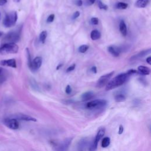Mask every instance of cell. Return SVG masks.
Here are the masks:
<instances>
[{"label": "cell", "instance_id": "obj_1", "mask_svg": "<svg viewBox=\"0 0 151 151\" xmlns=\"http://www.w3.org/2000/svg\"><path fill=\"white\" fill-rule=\"evenodd\" d=\"M129 76L127 73H121L117 75L107 83L106 86V90L108 91L122 86L128 80Z\"/></svg>", "mask_w": 151, "mask_h": 151}, {"label": "cell", "instance_id": "obj_2", "mask_svg": "<svg viewBox=\"0 0 151 151\" xmlns=\"http://www.w3.org/2000/svg\"><path fill=\"white\" fill-rule=\"evenodd\" d=\"M107 104L106 100L104 99H96L89 102L86 105V107L89 110H100L105 108Z\"/></svg>", "mask_w": 151, "mask_h": 151}, {"label": "cell", "instance_id": "obj_3", "mask_svg": "<svg viewBox=\"0 0 151 151\" xmlns=\"http://www.w3.org/2000/svg\"><path fill=\"white\" fill-rule=\"evenodd\" d=\"M18 46L16 44V43H4L0 47V54H15L18 52Z\"/></svg>", "mask_w": 151, "mask_h": 151}, {"label": "cell", "instance_id": "obj_4", "mask_svg": "<svg viewBox=\"0 0 151 151\" xmlns=\"http://www.w3.org/2000/svg\"><path fill=\"white\" fill-rule=\"evenodd\" d=\"M17 18H18V15L17 12L15 11L10 12L6 14L4 19L3 24L5 27L7 28L11 27L15 24L17 21Z\"/></svg>", "mask_w": 151, "mask_h": 151}, {"label": "cell", "instance_id": "obj_5", "mask_svg": "<svg viewBox=\"0 0 151 151\" xmlns=\"http://www.w3.org/2000/svg\"><path fill=\"white\" fill-rule=\"evenodd\" d=\"M20 38V34L18 32L11 31L9 32L3 38L4 43H15L19 41Z\"/></svg>", "mask_w": 151, "mask_h": 151}, {"label": "cell", "instance_id": "obj_6", "mask_svg": "<svg viewBox=\"0 0 151 151\" xmlns=\"http://www.w3.org/2000/svg\"><path fill=\"white\" fill-rule=\"evenodd\" d=\"M113 74H114V72H112L100 77L97 80L96 83V87L98 88L103 87L110 81Z\"/></svg>", "mask_w": 151, "mask_h": 151}, {"label": "cell", "instance_id": "obj_7", "mask_svg": "<svg viewBox=\"0 0 151 151\" xmlns=\"http://www.w3.org/2000/svg\"><path fill=\"white\" fill-rule=\"evenodd\" d=\"M105 134V129L104 128H100L98 130L95 139L93 140V142L91 144V145H90V148H91L92 151H95L97 149L99 142L100 141V139L104 136Z\"/></svg>", "mask_w": 151, "mask_h": 151}, {"label": "cell", "instance_id": "obj_8", "mask_svg": "<svg viewBox=\"0 0 151 151\" xmlns=\"http://www.w3.org/2000/svg\"><path fill=\"white\" fill-rule=\"evenodd\" d=\"M4 124L7 128L13 130L18 129L19 128V123L18 120L13 117L5 118L4 120Z\"/></svg>", "mask_w": 151, "mask_h": 151}, {"label": "cell", "instance_id": "obj_9", "mask_svg": "<svg viewBox=\"0 0 151 151\" xmlns=\"http://www.w3.org/2000/svg\"><path fill=\"white\" fill-rule=\"evenodd\" d=\"M73 138H68L56 146V151H67L70 144H72Z\"/></svg>", "mask_w": 151, "mask_h": 151}, {"label": "cell", "instance_id": "obj_10", "mask_svg": "<svg viewBox=\"0 0 151 151\" xmlns=\"http://www.w3.org/2000/svg\"><path fill=\"white\" fill-rule=\"evenodd\" d=\"M43 62V58L41 57H36L33 60H32L31 66H30V68L32 71L34 72L37 70L42 66Z\"/></svg>", "mask_w": 151, "mask_h": 151}, {"label": "cell", "instance_id": "obj_11", "mask_svg": "<svg viewBox=\"0 0 151 151\" xmlns=\"http://www.w3.org/2000/svg\"><path fill=\"white\" fill-rule=\"evenodd\" d=\"M13 118H14L17 120H24V121L27 122H37V119L33 117H32L28 115H24L22 113H18L12 116Z\"/></svg>", "mask_w": 151, "mask_h": 151}, {"label": "cell", "instance_id": "obj_12", "mask_svg": "<svg viewBox=\"0 0 151 151\" xmlns=\"http://www.w3.org/2000/svg\"><path fill=\"white\" fill-rule=\"evenodd\" d=\"M0 65L3 66H8L13 68L17 67L16 61L14 58L1 60V61H0Z\"/></svg>", "mask_w": 151, "mask_h": 151}, {"label": "cell", "instance_id": "obj_13", "mask_svg": "<svg viewBox=\"0 0 151 151\" xmlns=\"http://www.w3.org/2000/svg\"><path fill=\"white\" fill-rule=\"evenodd\" d=\"M108 51L114 57H118L119 56L121 50L120 49L115 46H110L108 47Z\"/></svg>", "mask_w": 151, "mask_h": 151}, {"label": "cell", "instance_id": "obj_14", "mask_svg": "<svg viewBox=\"0 0 151 151\" xmlns=\"http://www.w3.org/2000/svg\"><path fill=\"white\" fill-rule=\"evenodd\" d=\"M94 96H95V94L93 92H91V91L86 92L82 94L81 98H82V101L86 102L90 99H92L94 97Z\"/></svg>", "mask_w": 151, "mask_h": 151}, {"label": "cell", "instance_id": "obj_15", "mask_svg": "<svg viewBox=\"0 0 151 151\" xmlns=\"http://www.w3.org/2000/svg\"><path fill=\"white\" fill-rule=\"evenodd\" d=\"M138 72L144 75H149L150 72V70L149 67L144 66H139L138 67Z\"/></svg>", "mask_w": 151, "mask_h": 151}, {"label": "cell", "instance_id": "obj_16", "mask_svg": "<svg viewBox=\"0 0 151 151\" xmlns=\"http://www.w3.org/2000/svg\"><path fill=\"white\" fill-rule=\"evenodd\" d=\"M119 30L120 33H121V34L123 36H126L127 35V33H128L127 26L124 21H120L119 24Z\"/></svg>", "mask_w": 151, "mask_h": 151}, {"label": "cell", "instance_id": "obj_17", "mask_svg": "<svg viewBox=\"0 0 151 151\" xmlns=\"http://www.w3.org/2000/svg\"><path fill=\"white\" fill-rule=\"evenodd\" d=\"M89 144H90V142H89V140H88V139H87V138L83 139L79 142L78 146L80 149H84L86 147H89L90 146V145H91L90 144L89 146Z\"/></svg>", "mask_w": 151, "mask_h": 151}, {"label": "cell", "instance_id": "obj_18", "mask_svg": "<svg viewBox=\"0 0 151 151\" xmlns=\"http://www.w3.org/2000/svg\"><path fill=\"white\" fill-rule=\"evenodd\" d=\"M150 53V49H148L146 50H144V51H142L141 52H140L139 53H138V54L134 56L133 57H132V60H135L139 58H141L143 57L146 55H148V54Z\"/></svg>", "mask_w": 151, "mask_h": 151}, {"label": "cell", "instance_id": "obj_19", "mask_svg": "<svg viewBox=\"0 0 151 151\" xmlns=\"http://www.w3.org/2000/svg\"><path fill=\"white\" fill-rule=\"evenodd\" d=\"M149 3V0H138L135 3V6L138 8H145Z\"/></svg>", "mask_w": 151, "mask_h": 151}, {"label": "cell", "instance_id": "obj_20", "mask_svg": "<svg viewBox=\"0 0 151 151\" xmlns=\"http://www.w3.org/2000/svg\"><path fill=\"white\" fill-rule=\"evenodd\" d=\"M90 37L93 40H99L101 37V33L97 30H94L91 32L90 34Z\"/></svg>", "mask_w": 151, "mask_h": 151}, {"label": "cell", "instance_id": "obj_21", "mask_svg": "<svg viewBox=\"0 0 151 151\" xmlns=\"http://www.w3.org/2000/svg\"><path fill=\"white\" fill-rule=\"evenodd\" d=\"M115 100L116 102H123L126 100V96L123 94H117L115 96Z\"/></svg>", "mask_w": 151, "mask_h": 151}, {"label": "cell", "instance_id": "obj_22", "mask_svg": "<svg viewBox=\"0 0 151 151\" xmlns=\"http://www.w3.org/2000/svg\"><path fill=\"white\" fill-rule=\"evenodd\" d=\"M110 139L109 137H105L103 139L102 141V147L103 148H106L110 145Z\"/></svg>", "mask_w": 151, "mask_h": 151}, {"label": "cell", "instance_id": "obj_23", "mask_svg": "<svg viewBox=\"0 0 151 151\" xmlns=\"http://www.w3.org/2000/svg\"><path fill=\"white\" fill-rule=\"evenodd\" d=\"M47 37V32L46 31L42 32L40 34V37H39L40 41L43 44H44L45 43Z\"/></svg>", "mask_w": 151, "mask_h": 151}, {"label": "cell", "instance_id": "obj_24", "mask_svg": "<svg viewBox=\"0 0 151 151\" xmlns=\"http://www.w3.org/2000/svg\"><path fill=\"white\" fill-rule=\"evenodd\" d=\"M128 7V4L122 3V2H119L116 4V7L117 9H126Z\"/></svg>", "mask_w": 151, "mask_h": 151}, {"label": "cell", "instance_id": "obj_25", "mask_svg": "<svg viewBox=\"0 0 151 151\" xmlns=\"http://www.w3.org/2000/svg\"><path fill=\"white\" fill-rule=\"evenodd\" d=\"M89 49V46L87 45L84 44L81 46H80L79 48V52L81 53H85L87 51V50Z\"/></svg>", "mask_w": 151, "mask_h": 151}, {"label": "cell", "instance_id": "obj_26", "mask_svg": "<svg viewBox=\"0 0 151 151\" xmlns=\"http://www.w3.org/2000/svg\"><path fill=\"white\" fill-rule=\"evenodd\" d=\"M26 52H27V60H28V65L30 67V66H31L32 60L31 55H30V51L28 48L26 49Z\"/></svg>", "mask_w": 151, "mask_h": 151}, {"label": "cell", "instance_id": "obj_27", "mask_svg": "<svg viewBox=\"0 0 151 151\" xmlns=\"http://www.w3.org/2000/svg\"><path fill=\"white\" fill-rule=\"evenodd\" d=\"M98 7L100 9H104V10H107V6L103 4L101 1H98Z\"/></svg>", "mask_w": 151, "mask_h": 151}, {"label": "cell", "instance_id": "obj_28", "mask_svg": "<svg viewBox=\"0 0 151 151\" xmlns=\"http://www.w3.org/2000/svg\"><path fill=\"white\" fill-rule=\"evenodd\" d=\"M54 17H55V15L54 14H51V15H50L47 19V22L48 23H52L53 21H54Z\"/></svg>", "mask_w": 151, "mask_h": 151}, {"label": "cell", "instance_id": "obj_29", "mask_svg": "<svg viewBox=\"0 0 151 151\" xmlns=\"http://www.w3.org/2000/svg\"><path fill=\"white\" fill-rule=\"evenodd\" d=\"M65 92L68 95H70V93H72V87L71 86H70V85H67L66 87V90H65Z\"/></svg>", "mask_w": 151, "mask_h": 151}, {"label": "cell", "instance_id": "obj_30", "mask_svg": "<svg viewBox=\"0 0 151 151\" xmlns=\"http://www.w3.org/2000/svg\"><path fill=\"white\" fill-rule=\"evenodd\" d=\"M128 74H129V76L132 75V74H138L139 73L138 72H137L136 70H134V69H131V70H129V71H128V72L126 73Z\"/></svg>", "mask_w": 151, "mask_h": 151}, {"label": "cell", "instance_id": "obj_31", "mask_svg": "<svg viewBox=\"0 0 151 151\" xmlns=\"http://www.w3.org/2000/svg\"><path fill=\"white\" fill-rule=\"evenodd\" d=\"M75 67H76V64H73V65H72L71 66L68 67L67 68L66 72H67V73H68V72H71L73 71V70H74Z\"/></svg>", "mask_w": 151, "mask_h": 151}, {"label": "cell", "instance_id": "obj_32", "mask_svg": "<svg viewBox=\"0 0 151 151\" xmlns=\"http://www.w3.org/2000/svg\"><path fill=\"white\" fill-rule=\"evenodd\" d=\"M91 23L93 25H97L99 23V19L97 18L93 17L91 19Z\"/></svg>", "mask_w": 151, "mask_h": 151}, {"label": "cell", "instance_id": "obj_33", "mask_svg": "<svg viewBox=\"0 0 151 151\" xmlns=\"http://www.w3.org/2000/svg\"><path fill=\"white\" fill-rule=\"evenodd\" d=\"M124 131V128L122 125H120L119 128V131H118V134L119 135H121L123 134Z\"/></svg>", "mask_w": 151, "mask_h": 151}, {"label": "cell", "instance_id": "obj_34", "mask_svg": "<svg viewBox=\"0 0 151 151\" xmlns=\"http://www.w3.org/2000/svg\"><path fill=\"white\" fill-rule=\"evenodd\" d=\"M79 15H80V13H79V11H76V12L73 14V17H72V18H73V19H76L77 18H78V17H79Z\"/></svg>", "mask_w": 151, "mask_h": 151}, {"label": "cell", "instance_id": "obj_35", "mask_svg": "<svg viewBox=\"0 0 151 151\" xmlns=\"http://www.w3.org/2000/svg\"><path fill=\"white\" fill-rule=\"evenodd\" d=\"M76 4L77 6L79 7H80V6H82V4H83V1H82V0H77V1H76Z\"/></svg>", "mask_w": 151, "mask_h": 151}, {"label": "cell", "instance_id": "obj_36", "mask_svg": "<svg viewBox=\"0 0 151 151\" xmlns=\"http://www.w3.org/2000/svg\"><path fill=\"white\" fill-rule=\"evenodd\" d=\"M90 70H91V72L95 74L97 73V68L96 66H93Z\"/></svg>", "mask_w": 151, "mask_h": 151}, {"label": "cell", "instance_id": "obj_37", "mask_svg": "<svg viewBox=\"0 0 151 151\" xmlns=\"http://www.w3.org/2000/svg\"><path fill=\"white\" fill-rule=\"evenodd\" d=\"M96 0H87V2L89 4V5H92L95 3Z\"/></svg>", "mask_w": 151, "mask_h": 151}, {"label": "cell", "instance_id": "obj_38", "mask_svg": "<svg viewBox=\"0 0 151 151\" xmlns=\"http://www.w3.org/2000/svg\"><path fill=\"white\" fill-rule=\"evenodd\" d=\"M7 3V0H0V5H4Z\"/></svg>", "mask_w": 151, "mask_h": 151}, {"label": "cell", "instance_id": "obj_39", "mask_svg": "<svg viewBox=\"0 0 151 151\" xmlns=\"http://www.w3.org/2000/svg\"><path fill=\"white\" fill-rule=\"evenodd\" d=\"M146 62L149 64H151V57L149 56L146 58Z\"/></svg>", "mask_w": 151, "mask_h": 151}, {"label": "cell", "instance_id": "obj_40", "mask_svg": "<svg viewBox=\"0 0 151 151\" xmlns=\"http://www.w3.org/2000/svg\"><path fill=\"white\" fill-rule=\"evenodd\" d=\"M62 66H63V64H58V66L56 67V69H57V70H58V69H60V67H62Z\"/></svg>", "mask_w": 151, "mask_h": 151}, {"label": "cell", "instance_id": "obj_41", "mask_svg": "<svg viewBox=\"0 0 151 151\" xmlns=\"http://www.w3.org/2000/svg\"><path fill=\"white\" fill-rule=\"evenodd\" d=\"M89 151H92V149H91V148H90V146L89 147Z\"/></svg>", "mask_w": 151, "mask_h": 151}, {"label": "cell", "instance_id": "obj_42", "mask_svg": "<svg viewBox=\"0 0 151 151\" xmlns=\"http://www.w3.org/2000/svg\"><path fill=\"white\" fill-rule=\"evenodd\" d=\"M14 1L15 2H16V3H18V2L20 1V0H14Z\"/></svg>", "mask_w": 151, "mask_h": 151}, {"label": "cell", "instance_id": "obj_43", "mask_svg": "<svg viewBox=\"0 0 151 151\" xmlns=\"http://www.w3.org/2000/svg\"><path fill=\"white\" fill-rule=\"evenodd\" d=\"M2 35H3V33H2V32H0V37H1V36H2Z\"/></svg>", "mask_w": 151, "mask_h": 151}, {"label": "cell", "instance_id": "obj_44", "mask_svg": "<svg viewBox=\"0 0 151 151\" xmlns=\"http://www.w3.org/2000/svg\"><path fill=\"white\" fill-rule=\"evenodd\" d=\"M1 72H2V69L0 68V75H1Z\"/></svg>", "mask_w": 151, "mask_h": 151}, {"label": "cell", "instance_id": "obj_45", "mask_svg": "<svg viewBox=\"0 0 151 151\" xmlns=\"http://www.w3.org/2000/svg\"><path fill=\"white\" fill-rule=\"evenodd\" d=\"M0 19H1V13H0Z\"/></svg>", "mask_w": 151, "mask_h": 151}, {"label": "cell", "instance_id": "obj_46", "mask_svg": "<svg viewBox=\"0 0 151 151\" xmlns=\"http://www.w3.org/2000/svg\"><path fill=\"white\" fill-rule=\"evenodd\" d=\"M80 151H82V150H80Z\"/></svg>", "mask_w": 151, "mask_h": 151}]
</instances>
